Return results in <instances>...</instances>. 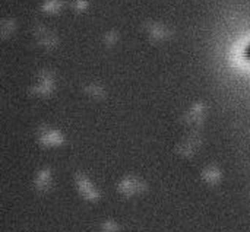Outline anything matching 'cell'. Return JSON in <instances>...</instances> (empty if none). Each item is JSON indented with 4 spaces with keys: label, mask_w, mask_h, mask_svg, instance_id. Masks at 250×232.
Segmentation results:
<instances>
[{
    "label": "cell",
    "mask_w": 250,
    "mask_h": 232,
    "mask_svg": "<svg viewBox=\"0 0 250 232\" xmlns=\"http://www.w3.org/2000/svg\"><path fill=\"white\" fill-rule=\"evenodd\" d=\"M76 189H78L79 194L85 200H88V202H97L100 199L98 189L83 175H78L76 177Z\"/></svg>",
    "instance_id": "2"
},
{
    "label": "cell",
    "mask_w": 250,
    "mask_h": 232,
    "mask_svg": "<svg viewBox=\"0 0 250 232\" xmlns=\"http://www.w3.org/2000/svg\"><path fill=\"white\" fill-rule=\"evenodd\" d=\"M35 189L40 192V193H45L48 189H50V177H48V173H42L38 175L37 181H35Z\"/></svg>",
    "instance_id": "3"
},
{
    "label": "cell",
    "mask_w": 250,
    "mask_h": 232,
    "mask_svg": "<svg viewBox=\"0 0 250 232\" xmlns=\"http://www.w3.org/2000/svg\"><path fill=\"white\" fill-rule=\"evenodd\" d=\"M103 232H119V225L114 221H105L103 224Z\"/></svg>",
    "instance_id": "5"
},
{
    "label": "cell",
    "mask_w": 250,
    "mask_h": 232,
    "mask_svg": "<svg viewBox=\"0 0 250 232\" xmlns=\"http://www.w3.org/2000/svg\"><path fill=\"white\" fill-rule=\"evenodd\" d=\"M220 171L218 170H212V171H208L205 174V180L209 183V184H218L220 183Z\"/></svg>",
    "instance_id": "4"
},
{
    "label": "cell",
    "mask_w": 250,
    "mask_h": 232,
    "mask_svg": "<svg viewBox=\"0 0 250 232\" xmlns=\"http://www.w3.org/2000/svg\"><path fill=\"white\" fill-rule=\"evenodd\" d=\"M146 189H148L146 184L142 180H138V178H126L117 187L119 193L122 196H126V197L142 194L144 192H146Z\"/></svg>",
    "instance_id": "1"
}]
</instances>
